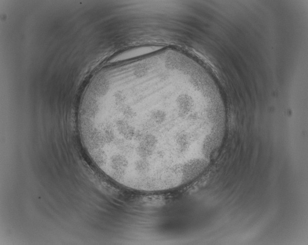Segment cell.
<instances>
[{"label": "cell", "mask_w": 308, "mask_h": 245, "mask_svg": "<svg viewBox=\"0 0 308 245\" xmlns=\"http://www.w3.org/2000/svg\"><path fill=\"white\" fill-rule=\"evenodd\" d=\"M83 146L113 180L143 191L190 178L206 158L218 117L201 81L151 66L98 81L79 112Z\"/></svg>", "instance_id": "cell-1"}]
</instances>
